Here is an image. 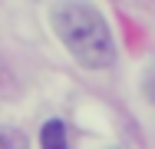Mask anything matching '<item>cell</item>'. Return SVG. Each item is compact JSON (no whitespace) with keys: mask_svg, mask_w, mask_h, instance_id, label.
I'll use <instances>...</instances> for the list:
<instances>
[{"mask_svg":"<svg viewBox=\"0 0 155 149\" xmlns=\"http://www.w3.org/2000/svg\"><path fill=\"white\" fill-rule=\"evenodd\" d=\"M50 23L63 40V47L86 70H106L116 60V43L106 17L86 0H60L50 10Z\"/></svg>","mask_w":155,"mask_h":149,"instance_id":"6da1fadb","label":"cell"},{"mask_svg":"<svg viewBox=\"0 0 155 149\" xmlns=\"http://www.w3.org/2000/svg\"><path fill=\"white\" fill-rule=\"evenodd\" d=\"M40 143L46 149H63L66 146V126H63V119H50L40 129Z\"/></svg>","mask_w":155,"mask_h":149,"instance_id":"7a4b0ae2","label":"cell"},{"mask_svg":"<svg viewBox=\"0 0 155 149\" xmlns=\"http://www.w3.org/2000/svg\"><path fill=\"white\" fill-rule=\"evenodd\" d=\"M142 89H145V96H149V103H155V63L145 70V80H142Z\"/></svg>","mask_w":155,"mask_h":149,"instance_id":"3957f363","label":"cell"}]
</instances>
